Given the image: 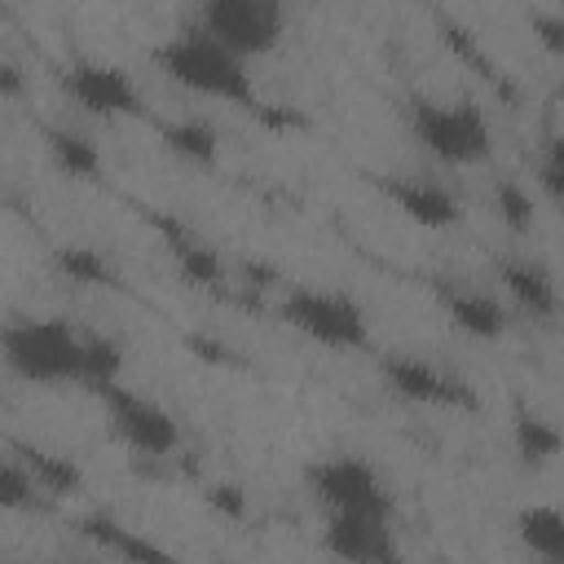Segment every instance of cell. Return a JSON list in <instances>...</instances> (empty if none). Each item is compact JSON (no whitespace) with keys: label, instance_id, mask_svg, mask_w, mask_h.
<instances>
[{"label":"cell","instance_id":"cell-1","mask_svg":"<svg viewBox=\"0 0 564 564\" xmlns=\"http://www.w3.org/2000/svg\"><path fill=\"white\" fill-rule=\"evenodd\" d=\"M159 70L198 97L229 101V106H256V79L247 70V57L212 40L203 26L172 35L159 48Z\"/></svg>","mask_w":564,"mask_h":564},{"label":"cell","instance_id":"cell-2","mask_svg":"<svg viewBox=\"0 0 564 564\" xmlns=\"http://www.w3.org/2000/svg\"><path fill=\"white\" fill-rule=\"evenodd\" d=\"M4 366L35 388L84 383V330L66 317H18L4 326Z\"/></svg>","mask_w":564,"mask_h":564},{"label":"cell","instance_id":"cell-3","mask_svg":"<svg viewBox=\"0 0 564 564\" xmlns=\"http://www.w3.org/2000/svg\"><path fill=\"white\" fill-rule=\"evenodd\" d=\"M410 132L432 159H441L449 167H476L494 150L489 119L476 101L419 97V101H410Z\"/></svg>","mask_w":564,"mask_h":564},{"label":"cell","instance_id":"cell-4","mask_svg":"<svg viewBox=\"0 0 564 564\" xmlns=\"http://www.w3.org/2000/svg\"><path fill=\"white\" fill-rule=\"evenodd\" d=\"M278 317L330 352H361L370 344L366 308L352 295L330 286H304V282L286 286L278 300Z\"/></svg>","mask_w":564,"mask_h":564},{"label":"cell","instance_id":"cell-5","mask_svg":"<svg viewBox=\"0 0 564 564\" xmlns=\"http://www.w3.org/2000/svg\"><path fill=\"white\" fill-rule=\"evenodd\" d=\"M304 489L308 498L335 516V511H375L392 516V494L379 476V467L361 454H326L304 467Z\"/></svg>","mask_w":564,"mask_h":564},{"label":"cell","instance_id":"cell-6","mask_svg":"<svg viewBox=\"0 0 564 564\" xmlns=\"http://www.w3.org/2000/svg\"><path fill=\"white\" fill-rule=\"evenodd\" d=\"M198 26L251 62L282 44L286 0H198Z\"/></svg>","mask_w":564,"mask_h":564},{"label":"cell","instance_id":"cell-7","mask_svg":"<svg viewBox=\"0 0 564 564\" xmlns=\"http://www.w3.org/2000/svg\"><path fill=\"white\" fill-rule=\"evenodd\" d=\"M97 397H101V405H106V419H110L115 436H119L132 454H141V458H167V454H176L181 427H176V419H172L159 401H150V397L123 388L119 379L106 383V388H97Z\"/></svg>","mask_w":564,"mask_h":564},{"label":"cell","instance_id":"cell-8","mask_svg":"<svg viewBox=\"0 0 564 564\" xmlns=\"http://www.w3.org/2000/svg\"><path fill=\"white\" fill-rule=\"evenodd\" d=\"M322 551L335 555V560H348V564H388V560L401 555L392 516H375V511H335V516H326Z\"/></svg>","mask_w":564,"mask_h":564},{"label":"cell","instance_id":"cell-9","mask_svg":"<svg viewBox=\"0 0 564 564\" xmlns=\"http://www.w3.org/2000/svg\"><path fill=\"white\" fill-rule=\"evenodd\" d=\"M379 375L401 401H414V405H476L463 379H454L449 370H441L419 352H388L379 361Z\"/></svg>","mask_w":564,"mask_h":564},{"label":"cell","instance_id":"cell-10","mask_svg":"<svg viewBox=\"0 0 564 564\" xmlns=\"http://www.w3.org/2000/svg\"><path fill=\"white\" fill-rule=\"evenodd\" d=\"M62 84H66L70 101L88 115H101V119L141 115V93H137L132 75L110 62H75V66H66Z\"/></svg>","mask_w":564,"mask_h":564},{"label":"cell","instance_id":"cell-11","mask_svg":"<svg viewBox=\"0 0 564 564\" xmlns=\"http://www.w3.org/2000/svg\"><path fill=\"white\" fill-rule=\"evenodd\" d=\"M441 304H445V317L471 335V339H502L511 317H507V304L485 291V286H467V282H445L441 286Z\"/></svg>","mask_w":564,"mask_h":564},{"label":"cell","instance_id":"cell-12","mask_svg":"<svg viewBox=\"0 0 564 564\" xmlns=\"http://www.w3.org/2000/svg\"><path fill=\"white\" fill-rule=\"evenodd\" d=\"M383 194L397 203V212L405 220H414L423 229H449L463 216L449 185L427 181V176H392V181H383Z\"/></svg>","mask_w":564,"mask_h":564},{"label":"cell","instance_id":"cell-13","mask_svg":"<svg viewBox=\"0 0 564 564\" xmlns=\"http://www.w3.org/2000/svg\"><path fill=\"white\" fill-rule=\"evenodd\" d=\"M498 282H502L507 300L520 313H529L538 322H546V317L560 313V291H555V278H551V269L542 260H533V256H507L498 264Z\"/></svg>","mask_w":564,"mask_h":564},{"label":"cell","instance_id":"cell-14","mask_svg":"<svg viewBox=\"0 0 564 564\" xmlns=\"http://www.w3.org/2000/svg\"><path fill=\"white\" fill-rule=\"evenodd\" d=\"M516 538L529 555L538 560H551V564H564V511L551 507V502H533L516 516Z\"/></svg>","mask_w":564,"mask_h":564},{"label":"cell","instance_id":"cell-15","mask_svg":"<svg viewBox=\"0 0 564 564\" xmlns=\"http://www.w3.org/2000/svg\"><path fill=\"white\" fill-rule=\"evenodd\" d=\"M511 445H516V458L524 467H546V463H555L564 454V432L551 419L533 414V410H516V419H511Z\"/></svg>","mask_w":564,"mask_h":564},{"label":"cell","instance_id":"cell-16","mask_svg":"<svg viewBox=\"0 0 564 564\" xmlns=\"http://www.w3.org/2000/svg\"><path fill=\"white\" fill-rule=\"evenodd\" d=\"M75 529H79L84 538H93L106 555H119V560H167V551H163V546L145 542L137 529H123V524H119L115 516H106V511L84 516Z\"/></svg>","mask_w":564,"mask_h":564},{"label":"cell","instance_id":"cell-17","mask_svg":"<svg viewBox=\"0 0 564 564\" xmlns=\"http://www.w3.org/2000/svg\"><path fill=\"white\" fill-rule=\"evenodd\" d=\"M48 159L70 181H93L101 172V150L84 132H70V128H48Z\"/></svg>","mask_w":564,"mask_h":564},{"label":"cell","instance_id":"cell-18","mask_svg":"<svg viewBox=\"0 0 564 564\" xmlns=\"http://www.w3.org/2000/svg\"><path fill=\"white\" fill-rule=\"evenodd\" d=\"M163 145H167L176 159L198 163V167H212V163L220 159V137H216V128L203 123V119H172V123H163Z\"/></svg>","mask_w":564,"mask_h":564},{"label":"cell","instance_id":"cell-19","mask_svg":"<svg viewBox=\"0 0 564 564\" xmlns=\"http://www.w3.org/2000/svg\"><path fill=\"white\" fill-rule=\"evenodd\" d=\"M26 458V467L35 471L40 480V494H53V498H70L84 489V471L79 463H70L66 454H53V449H40V445H22L18 449Z\"/></svg>","mask_w":564,"mask_h":564},{"label":"cell","instance_id":"cell-20","mask_svg":"<svg viewBox=\"0 0 564 564\" xmlns=\"http://www.w3.org/2000/svg\"><path fill=\"white\" fill-rule=\"evenodd\" d=\"M53 264L75 286H115V269H110V260L97 247H79V242L57 247L53 251Z\"/></svg>","mask_w":564,"mask_h":564},{"label":"cell","instance_id":"cell-21","mask_svg":"<svg viewBox=\"0 0 564 564\" xmlns=\"http://www.w3.org/2000/svg\"><path fill=\"white\" fill-rule=\"evenodd\" d=\"M119 375H123V348H119V339H110V335H88V330H84V383H79V388L97 392V388L115 383Z\"/></svg>","mask_w":564,"mask_h":564},{"label":"cell","instance_id":"cell-22","mask_svg":"<svg viewBox=\"0 0 564 564\" xmlns=\"http://www.w3.org/2000/svg\"><path fill=\"white\" fill-rule=\"evenodd\" d=\"M35 494H40V480H35V471L26 467V458L13 449V454L0 463V507H4V511H26V507L35 502Z\"/></svg>","mask_w":564,"mask_h":564},{"label":"cell","instance_id":"cell-23","mask_svg":"<svg viewBox=\"0 0 564 564\" xmlns=\"http://www.w3.org/2000/svg\"><path fill=\"white\" fill-rule=\"evenodd\" d=\"M494 212H498V220H502L511 234H529V229H533V198H529L524 185H516V181H507V176L494 185Z\"/></svg>","mask_w":564,"mask_h":564},{"label":"cell","instance_id":"cell-24","mask_svg":"<svg viewBox=\"0 0 564 564\" xmlns=\"http://www.w3.org/2000/svg\"><path fill=\"white\" fill-rule=\"evenodd\" d=\"M176 269H181V278L194 282V286L220 282V256H216L207 242H181V247H176Z\"/></svg>","mask_w":564,"mask_h":564},{"label":"cell","instance_id":"cell-25","mask_svg":"<svg viewBox=\"0 0 564 564\" xmlns=\"http://www.w3.org/2000/svg\"><path fill=\"white\" fill-rule=\"evenodd\" d=\"M538 185H542V194L555 207H564V137H551L546 141L542 163H538Z\"/></svg>","mask_w":564,"mask_h":564},{"label":"cell","instance_id":"cell-26","mask_svg":"<svg viewBox=\"0 0 564 564\" xmlns=\"http://www.w3.org/2000/svg\"><path fill=\"white\" fill-rule=\"evenodd\" d=\"M207 507L220 511L225 520H242L247 516V494L229 480H216V485H207Z\"/></svg>","mask_w":564,"mask_h":564},{"label":"cell","instance_id":"cell-27","mask_svg":"<svg viewBox=\"0 0 564 564\" xmlns=\"http://www.w3.org/2000/svg\"><path fill=\"white\" fill-rule=\"evenodd\" d=\"M533 31H538V40H542L546 53L564 57V18H546V13H538V18H533Z\"/></svg>","mask_w":564,"mask_h":564},{"label":"cell","instance_id":"cell-28","mask_svg":"<svg viewBox=\"0 0 564 564\" xmlns=\"http://www.w3.org/2000/svg\"><path fill=\"white\" fill-rule=\"evenodd\" d=\"M0 93H4V97H18V93H22V75H18L13 62L0 66Z\"/></svg>","mask_w":564,"mask_h":564}]
</instances>
